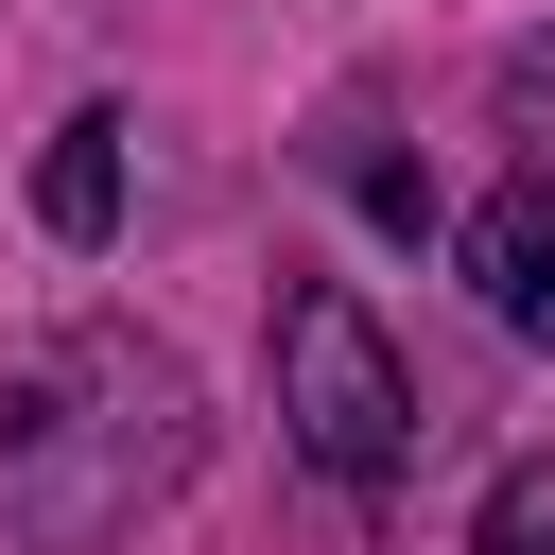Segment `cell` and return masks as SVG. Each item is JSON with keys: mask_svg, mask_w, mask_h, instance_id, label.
Segmentation results:
<instances>
[{"mask_svg": "<svg viewBox=\"0 0 555 555\" xmlns=\"http://www.w3.org/2000/svg\"><path fill=\"white\" fill-rule=\"evenodd\" d=\"M278 416H295V451H312L330 486H382V468L416 451V382H399V347L364 330L347 278H295V295H278Z\"/></svg>", "mask_w": 555, "mask_h": 555, "instance_id": "6da1fadb", "label": "cell"}, {"mask_svg": "<svg viewBox=\"0 0 555 555\" xmlns=\"http://www.w3.org/2000/svg\"><path fill=\"white\" fill-rule=\"evenodd\" d=\"M468 295H486L520 347H555V173H520V191L468 208Z\"/></svg>", "mask_w": 555, "mask_h": 555, "instance_id": "7a4b0ae2", "label": "cell"}, {"mask_svg": "<svg viewBox=\"0 0 555 555\" xmlns=\"http://www.w3.org/2000/svg\"><path fill=\"white\" fill-rule=\"evenodd\" d=\"M35 208H52V243H104V225H121V121H69V139L35 156Z\"/></svg>", "mask_w": 555, "mask_h": 555, "instance_id": "3957f363", "label": "cell"}, {"mask_svg": "<svg viewBox=\"0 0 555 555\" xmlns=\"http://www.w3.org/2000/svg\"><path fill=\"white\" fill-rule=\"evenodd\" d=\"M468 555H555V451H520V468L486 486V520H468Z\"/></svg>", "mask_w": 555, "mask_h": 555, "instance_id": "277c9868", "label": "cell"}, {"mask_svg": "<svg viewBox=\"0 0 555 555\" xmlns=\"http://www.w3.org/2000/svg\"><path fill=\"white\" fill-rule=\"evenodd\" d=\"M503 139L555 173V35H538V52H503Z\"/></svg>", "mask_w": 555, "mask_h": 555, "instance_id": "5b68a950", "label": "cell"}]
</instances>
